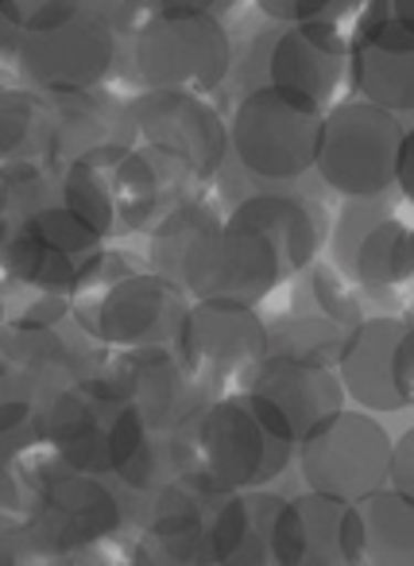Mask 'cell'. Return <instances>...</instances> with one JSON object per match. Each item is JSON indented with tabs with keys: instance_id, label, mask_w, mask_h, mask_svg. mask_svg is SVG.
<instances>
[{
	"instance_id": "33",
	"label": "cell",
	"mask_w": 414,
	"mask_h": 566,
	"mask_svg": "<svg viewBox=\"0 0 414 566\" xmlns=\"http://www.w3.org/2000/svg\"><path fill=\"white\" fill-rule=\"evenodd\" d=\"M66 566H159V558L151 555V547L144 539H128L125 532L102 539L94 547L78 551L66 558Z\"/></svg>"
},
{
	"instance_id": "19",
	"label": "cell",
	"mask_w": 414,
	"mask_h": 566,
	"mask_svg": "<svg viewBox=\"0 0 414 566\" xmlns=\"http://www.w3.org/2000/svg\"><path fill=\"white\" fill-rule=\"evenodd\" d=\"M344 74L360 102L406 117L414 109V24H372L344 40Z\"/></svg>"
},
{
	"instance_id": "8",
	"label": "cell",
	"mask_w": 414,
	"mask_h": 566,
	"mask_svg": "<svg viewBox=\"0 0 414 566\" xmlns=\"http://www.w3.org/2000/svg\"><path fill=\"white\" fill-rule=\"evenodd\" d=\"M406 140L403 117L368 102H333L321 113L314 171L341 198H388L395 187L399 148Z\"/></svg>"
},
{
	"instance_id": "36",
	"label": "cell",
	"mask_w": 414,
	"mask_h": 566,
	"mask_svg": "<svg viewBox=\"0 0 414 566\" xmlns=\"http://www.w3.org/2000/svg\"><path fill=\"white\" fill-rule=\"evenodd\" d=\"M86 12L97 17L117 40H132V32L144 24V0H86Z\"/></svg>"
},
{
	"instance_id": "38",
	"label": "cell",
	"mask_w": 414,
	"mask_h": 566,
	"mask_svg": "<svg viewBox=\"0 0 414 566\" xmlns=\"http://www.w3.org/2000/svg\"><path fill=\"white\" fill-rule=\"evenodd\" d=\"M241 0H144V12H198V17L225 20Z\"/></svg>"
},
{
	"instance_id": "14",
	"label": "cell",
	"mask_w": 414,
	"mask_h": 566,
	"mask_svg": "<svg viewBox=\"0 0 414 566\" xmlns=\"http://www.w3.org/2000/svg\"><path fill=\"white\" fill-rule=\"evenodd\" d=\"M333 268L368 292L406 287L414 275V237L388 198H344L333 226Z\"/></svg>"
},
{
	"instance_id": "15",
	"label": "cell",
	"mask_w": 414,
	"mask_h": 566,
	"mask_svg": "<svg viewBox=\"0 0 414 566\" xmlns=\"http://www.w3.org/2000/svg\"><path fill=\"white\" fill-rule=\"evenodd\" d=\"M28 524L59 551V555H78L102 539L125 532L128 512L120 493L105 478H86V473L59 470L35 489L32 520Z\"/></svg>"
},
{
	"instance_id": "21",
	"label": "cell",
	"mask_w": 414,
	"mask_h": 566,
	"mask_svg": "<svg viewBox=\"0 0 414 566\" xmlns=\"http://www.w3.org/2000/svg\"><path fill=\"white\" fill-rule=\"evenodd\" d=\"M105 179H109L113 190L120 233H151L167 213L179 210L190 198H198V190H202V182L190 179L179 164L144 148V144L128 148L105 171Z\"/></svg>"
},
{
	"instance_id": "40",
	"label": "cell",
	"mask_w": 414,
	"mask_h": 566,
	"mask_svg": "<svg viewBox=\"0 0 414 566\" xmlns=\"http://www.w3.org/2000/svg\"><path fill=\"white\" fill-rule=\"evenodd\" d=\"M159 566H167V563H159Z\"/></svg>"
},
{
	"instance_id": "5",
	"label": "cell",
	"mask_w": 414,
	"mask_h": 566,
	"mask_svg": "<svg viewBox=\"0 0 414 566\" xmlns=\"http://www.w3.org/2000/svg\"><path fill=\"white\" fill-rule=\"evenodd\" d=\"M132 78L140 90L202 94L221 90L233 71V35L225 20L198 12H151L132 32Z\"/></svg>"
},
{
	"instance_id": "29",
	"label": "cell",
	"mask_w": 414,
	"mask_h": 566,
	"mask_svg": "<svg viewBox=\"0 0 414 566\" xmlns=\"http://www.w3.org/2000/svg\"><path fill=\"white\" fill-rule=\"evenodd\" d=\"M113 478L120 481L125 493L156 496L167 481L179 478V470H174V454H171V431H148L144 434V442L136 447V454L128 458Z\"/></svg>"
},
{
	"instance_id": "4",
	"label": "cell",
	"mask_w": 414,
	"mask_h": 566,
	"mask_svg": "<svg viewBox=\"0 0 414 566\" xmlns=\"http://www.w3.org/2000/svg\"><path fill=\"white\" fill-rule=\"evenodd\" d=\"M32 427L71 473L105 481L136 454L148 434L144 419L125 400H117L102 380L40 396Z\"/></svg>"
},
{
	"instance_id": "3",
	"label": "cell",
	"mask_w": 414,
	"mask_h": 566,
	"mask_svg": "<svg viewBox=\"0 0 414 566\" xmlns=\"http://www.w3.org/2000/svg\"><path fill=\"white\" fill-rule=\"evenodd\" d=\"M187 307L190 300L163 275L102 252L89 280L71 295V323L94 346L117 354V349L174 346Z\"/></svg>"
},
{
	"instance_id": "32",
	"label": "cell",
	"mask_w": 414,
	"mask_h": 566,
	"mask_svg": "<svg viewBox=\"0 0 414 566\" xmlns=\"http://www.w3.org/2000/svg\"><path fill=\"white\" fill-rule=\"evenodd\" d=\"M256 9L275 24H333L341 28L352 0H256Z\"/></svg>"
},
{
	"instance_id": "9",
	"label": "cell",
	"mask_w": 414,
	"mask_h": 566,
	"mask_svg": "<svg viewBox=\"0 0 414 566\" xmlns=\"http://www.w3.org/2000/svg\"><path fill=\"white\" fill-rule=\"evenodd\" d=\"M174 354L205 400L241 392L248 373L267 357V323L256 307L198 300L182 315Z\"/></svg>"
},
{
	"instance_id": "17",
	"label": "cell",
	"mask_w": 414,
	"mask_h": 566,
	"mask_svg": "<svg viewBox=\"0 0 414 566\" xmlns=\"http://www.w3.org/2000/svg\"><path fill=\"white\" fill-rule=\"evenodd\" d=\"M241 392L248 396L252 408L267 419V427H272L279 439H287L290 447H298V439H302L310 427H318L321 419H329L333 411L344 408L341 380H337L333 369L283 361V357H264V361L248 373Z\"/></svg>"
},
{
	"instance_id": "10",
	"label": "cell",
	"mask_w": 414,
	"mask_h": 566,
	"mask_svg": "<svg viewBox=\"0 0 414 566\" xmlns=\"http://www.w3.org/2000/svg\"><path fill=\"white\" fill-rule=\"evenodd\" d=\"M391 434L368 411L341 408L298 439L295 458L310 493L352 504L388 485Z\"/></svg>"
},
{
	"instance_id": "39",
	"label": "cell",
	"mask_w": 414,
	"mask_h": 566,
	"mask_svg": "<svg viewBox=\"0 0 414 566\" xmlns=\"http://www.w3.org/2000/svg\"><path fill=\"white\" fill-rule=\"evenodd\" d=\"M0 229H4V221H0Z\"/></svg>"
},
{
	"instance_id": "26",
	"label": "cell",
	"mask_w": 414,
	"mask_h": 566,
	"mask_svg": "<svg viewBox=\"0 0 414 566\" xmlns=\"http://www.w3.org/2000/svg\"><path fill=\"white\" fill-rule=\"evenodd\" d=\"M51 113L35 90L0 86V167L47 159Z\"/></svg>"
},
{
	"instance_id": "1",
	"label": "cell",
	"mask_w": 414,
	"mask_h": 566,
	"mask_svg": "<svg viewBox=\"0 0 414 566\" xmlns=\"http://www.w3.org/2000/svg\"><path fill=\"white\" fill-rule=\"evenodd\" d=\"M148 264L190 303L225 300L259 307L287 280L272 244L248 229L229 226L225 213L202 195L182 202L151 229Z\"/></svg>"
},
{
	"instance_id": "37",
	"label": "cell",
	"mask_w": 414,
	"mask_h": 566,
	"mask_svg": "<svg viewBox=\"0 0 414 566\" xmlns=\"http://www.w3.org/2000/svg\"><path fill=\"white\" fill-rule=\"evenodd\" d=\"M403 496H414V431L391 439V454H388V485Z\"/></svg>"
},
{
	"instance_id": "12",
	"label": "cell",
	"mask_w": 414,
	"mask_h": 566,
	"mask_svg": "<svg viewBox=\"0 0 414 566\" xmlns=\"http://www.w3.org/2000/svg\"><path fill=\"white\" fill-rule=\"evenodd\" d=\"M17 71L40 97L86 94L109 86L120 66V40L89 12H78L51 32L20 35Z\"/></svg>"
},
{
	"instance_id": "35",
	"label": "cell",
	"mask_w": 414,
	"mask_h": 566,
	"mask_svg": "<svg viewBox=\"0 0 414 566\" xmlns=\"http://www.w3.org/2000/svg\"><path fill=\"white\" fill-rule=\"evenodd\" d=\"M411 24V4L406 0H352L349 17L341 24V35L349 40L352 32L360 28H372V24Z\"/></svg>"
},
{
	"instance_id": "27",
	"label": "cell",
	"mask_w": 414,
	"mask_h": 566,
	"mask_svg": "<svg viewBox=\"0 0 414 566\" xmlns=\"http://www.w3.org/2000/svg\"><path fill=\"white\" fill-rule=\"evenodd\" d=\"M55 202L63 206L66 213L82 221L94 237L109 241V237L120 233L117 226V206H113V190H109V179H105L102 167L94 164H63L55 175Z\"/></svg>"
},
{
	"instance_id": "25",
	"label": "cell",
	"mask_w": 414,
	"mask_h": 566,
	"mask_svg": "<svg viewBox=\"0 0 414 566\" xmlns=\"http://www.w3.org/2000/svg\"><path fill=\"white\" fill-rule=\"evenodd\" d=\"M283 509L279 493H229L213 512L210 555L213 566H275L272 535Z\"/></svg>"
},
{
	"instance_id": "13",
	"label": "cell",
	"mask_w": 414,
	"mask_h": 566,
	"mask_svg": "<svg viewBox=\"0 0 414 566\" xmlns=\"http://www.w3.org/2000/svg\"><path fill=\"white\" fill-rule=\"evenodd\" d=\"M136 144L179 164L194 182H210L225 167L229 136L217 105L202 94L136 90L132 94Z\"/></svg>"
},
{
	"instance_id": "34",
	"label": "cell",
	"mask_w": 414,
	"mask_h": 566,
	"mask_svg": "<svg viewBox=\"0 0 414 566\" xmlns=\"http://www.w3.org/2000/svg\"><path fill=\"white\" fill-rule=\"evenodd\" d=\"M35 403H40V396H35V388L17 369L0 373V434L20 431V427L32 423Z\"/></svg>"
},
{
	"instance_id": "2",
	"label": "cell",
	"mask_w": 414,
	"mask_h": 566,
	"mask_svg": "<svg viewBox=\"0 0 414 566\" xmlns=\"http://www.w3.org/2000/svg\"><path fill=\"white\" fill-rule=\"evenodd\" d=\"M174 470L217 493H252L279 478L295 447L267 427L244 392L213 396L171 431Z\"/></svg>"
},
{
	"instance_id": "6",
	"label": "cell",
	"mask_w": 414,
	"mask_h": 566,
	"mask_svg": "<svg viewBox=\"0 0 414 566\" xmlns=\"http://www.w3.org/2000/svg\"><path fill=\"white\" fill-rule=\"evenodd\" d=\"M241 94L287 90L318 109H329L344 82V35L333 24H275L233 51L229 71Z\"/></svg>"
},
{
	"instance_id": "7",
	"label": "cell",
	"mask_w": 414,
	"mask_h": 566,
	"mask_svg": "<svg viewBox=\"0 0 414 566\" xmlns=\"http://www.w3.org/2000/svg\"><path fill=\"white\" fill-rule=\"evenodd\" d=\"M318 105L287 90H248L236 97L225 125L229 156L256 182H295L314 171L321 128Z\"/></svg>"
},
{
	"instance_id": "24",
	"label": "cell",
	"mask_w": 414,
	"mask_h": 566,
	"mask_svg": "<svg viewBox=\"0 0 414 566\" xmlns=\"http://www.w3.org/2000/svg\"><path fill=\"white\" fill-rule=\"evenodd\" d=\"M341 516L344 504L329 496H283L272 535L275 566H344Z\"/></svg>"
},
{
	"instance_id": "22",
	"label": "cell",
	"mask_w": 414,
	"mask_h": 566,
	"mask_svg": "<svg viewBox=\"0 0 414 566\" xmlns=\"http://www.w3.org/2000/svg\"><path fill=\"white\" fill-rule=\"evenodd\" d=\"M51 113V144L47 159L59 167L86 159L94 151L136 148L132 97H120L113 90H86V94L47 97Z\"/></svg>"
},
{
	"instance_id": "23",
	"label": "cell",
	"mask_w": 414,
	"mask_h": 566,
	"mask_svg": "<svg viewBox=\"0 0 414 566\" xmlns=\"http://www.w3.org/2000/svg\"><path fill=\"white\" fill-rule=\"evenodd\" d=\"M344 566H414V496L375 489L344 504Z\"/></svg>"
},
{
	"instance_id": "30",
	"label": "cell",
	"mask_w": 414,
	"mask_h": 566,
	"mask_svg": "<svg viewBox=\"0 0 414 566\" xmlns=\"http://www.w3.org/2000/svg\"><path fill=\"white\" fill-rule=\"evenodd\" d=\"M310 300H314V311H318L326 323H333L337 331H352V326L364 318V303H360L357 287L337 272L333 264H310Z\"/></svg>"
},
{
	"instance_id": "31",
	"label": "cell",
	"mask_w": 414,
	"mask_h": 566,
	"mask_svg": "<svg viewBox=\"0 0 414 566\" xmlns=\"http://www.w3.org/2000/svg\"><path fill=\"white\" fill-rule=\"evenodd\" d=\"M86 12V0H0V17L9 20L20 35L51 32Z\"/></svg>"
},
{
	"instance_id": "16",
	"label": "cell",
	"mask_w": 414,
	"mask_h": 566,
	"mask_svg": "<svg viewBox=\"0 0 414 566\" xmlns=\"http://www.w3.org/2000/svg\"><path fill=\"white\" fill-rule=\"evenodd\" d=\"M102 385L125 400L148 431H174L205 403L174 346L117 349L105 357Z\"/></svg>"
},
{
	"instance_id": "11",
	"label": "cell",
	"mask_w": 414,
	"mask_h": 566,
	"mask_svg": "<svg viewBox=\"0 0 414 566\" xmlns=\"http://www.w3.org/2000/svg\"><path fill=\"white\" fill-rule=\"evenodd\" d=\"M344 400L357 411H406L414 400V331L403 315L360 318L333 365Z\"/></svg>"
},
{
	"instance_id": "18",
	"label": "cell",
	"mask_w": 414,
	"mask_h": 566,
	"mask_svg": "<svg viewBox=\"0 0 414 566\" xmlns=\"http://www.w3.org/2000/svg\"><path fill=\"white\" fill-rule=\"evenodd\" d=\"M229 493L202 485L190 473L171 478L148 504L144 516V543L151 555L167 566H213L210 555V527L213 512Z\"/></svg>"
},
{
	"instance_id": "20",
	"label": "cell",
	"mask_w": 414,
	"mask_h": 566,
	"mask_svg": "<svg viewBox=\"0 0 414 566\" xmlns=\"http://www.w3.org/2000/svg\"><path fill=\"white\" fill-rule=\"evenodd\" d=\"M225 221L264 237L275 249V256H279L283 275L306 272L318 260L321 241H326V213L310 198L295 195V190H248V195L229 206Z\"/></svg>"
},
{
	"instance_id": "28",
	"label": "cell",
	"mask_w": 414,
	"mask_h": 566,
	"mask_svg": "<svg viewBox=\"0 0 414 566\" xmlns=\"http://www.w3.org/2000/svg\"><path fill=\"white\" fill-rule=\"evenodd\" d=\"M344 334L349 331H337L318 311H295V315H283L275 323H267V357L333 369Z\"/></svg>"
}]
</instances>
